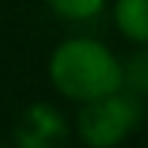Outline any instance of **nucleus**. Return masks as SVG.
<instances>
[{
	"label": "nucleus",
	"instance_id": "39448f33",
	"mask_svg": "<svg viewBox=\"0 0 148 148\" xmlns=\"http://www.w3.org/2000/svg\"><path fill=\"white\" fill-rule=\"evenodd\" d=\"M45 6L55 12L60 21L82 24V21H94V18L103 15L106 0H45Z\"/></svg>",
	"mask_w": 148,
	"mask_h": 148
},
{
	"label": "nucleus",
	"instance_id": "7ed1b4c3",
	"mask_svg": "<svg viewBox=\"0 0 148 148\" xmlns=\"http://www.w3.org/2000/svg\"><path fill=\"white\" fill-rule=\"evenodd\" d=\"M15 148H66L70 145V121L58 106L36 100L15 121Z\"/></svg>",
	"mask_w": 148,
	"mask_h": 148
},
{
	"label": "nucleus",
	"instance_id": "423d86ee",
	"mask_svg": "<svg viewBox=\"0 0 148 148\" xmlns=\"http://www.w3.org/2000/svg\"><path fill=\"white\" fill-rule=\"evenodd\" d=\"M124 91L145 97L148 91V55L142 45H136V55L130 60H124Z\"/></svg>",
	"mask_w": 148,
	"mask_h": 148
},
{
	"label": "nucleus",
	"instance_id": "20e7f679",
	"mask_svg": "<svg viewBox=\"0 0 148 148\" xmlns=\"http://www.w3.org/2000/svg\"><path fill=\"white\" fill-rule=\"evenodd\" d=\"M112 18H115V27L130 42H148V0H115Z\"/></svg>",
	"mask_w": 148,
	"mask_h": 148
},
{
	"label": "nucleus",
	"instance_id": "f03ea898",
	"mask_svg": "<svg viewBox=\"0 0 148 148\" xmlns=\"http://www.w3.org/2000/svg\"><path fill=\"white\" fill-rule=\"evenodd\" d=\"M142 97L130 91H112L91 103H82L76 115V136L88 148H118L142 124Z\"/></svg>",
	"mask_w": 148,
	"mask_h": 148
},
{
	"label": "nucleus",
	"instance_id": "f257e3e1",
	"mask_svg": "<svg viewBox=\"0 0 148 148\" xmlns=\"http://www.w3.org/2000/svg\"><path fill=\"white\" fill-rule=\"evenodd\" d=\"M49 82L70 103H91L124 88V64L106 42L70 36L49 58Z\"/></svg>",
	"mask_w": 148,
	"mask_h": 148
}]
</instances>
